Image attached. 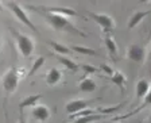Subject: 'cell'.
Instances as JSON below:
<instances>
[{"label": "cell", "mask_w": 151, "mask_h": 123, "mask_svg": "<svg viewBox=\"0 0 151 123\" xmlns=\"http://www.w3.org/2000/svg\"><path fill=\"white\" fill-rule=\"evenodd\" d=\"M42 15H43V18L47 20V23H49L54 30H57V31L73 33V34H78V35L84 37V34H82L66 16L58 15V14H51V12H42Z\"/></svg>", "instance_id": "6da1fadb"}, {"label": "cell", "mask_w": 151, "mask_h": 123, "mask_svg": "<svg viewBox=\"0 0 151 123\" xmlns=\"http://www.w3.org/2000/svg\"><path fill=\"white\" fill-rule=\"evenodd\" d=\"M14 37L16 39V45H18V49L19 51L22 53V56L24 57H28L30 54H32L34 51V41L28 35H24V34H19L18 31L14 30Z\"/></svg>", "instance_id": "7a4b0ae2"}, {"label": "cell", "mask_w": 151, "mask_h": 123, "mask_svg": "<svg viewBox=\"0 0 151 123\" xmlns=\"http://www.w3.org/2000/svg\"><path fill=\"white\" fill-rule=\"evenodd\" d=\"M1 85H3V89L7 93H14L16 91L19 85V73L15 68L9 69L6 75L3 76L1 79Z\"/></svg>", "instance_id": "3957f363"}, {"label": "cell", "mask_w": 151, "mask_h": 123, "mask_svg": "<svg viewBox=\"0 0 151 123\" xmlns=\"http://www.w3.org/2000/svg\"><path fill=\"white\" fill-rule=\"evenodd\" d=\"M7 6L11 8V11L14 12V15H15L16 18H18L19 20L23 23V25L27 26V27L30 28V30H32L34 33H38V28L34 26V23L30 20V18L27 16V14L24 12V9L19 6L18 3H15V1H8V3H7Z\"/></svg>", "instance_id": "277c9868"}, {"label": "cell", "mask_w": 151, "mask_h": 123, "mask_svg": "<svg viewBox=\"0 0 151 123\" xmlns=\"http://www.w3.org/2000/svg\"><path fill=\"white\" fill-rule=\"evenodd\" d=\"M89 16L93 19L94 22L97 23L101 28H103L104 33H111L115 27V22H113V18L107 14H96V12H89Z\"/></svg>", "instance_id": "5b68a950"}, {"label": "cell", "mask_w": 151, "mask_h": 123, "mask_svg": "<svg viewBox=\"0 0 151 123\" xmlns=\"http://www.w3.org/2000/svg\"><path fill=\"white\" fill-rule=\"evenodd\" d=\"M127 56H128V58L131 61H134V62L142 64L146 60V50L143 46H140V45H138V43H134L128 47Z\"/></svg>", "instance_id": "8992f818"}, {"label": "cell", "mask_w": 151, "mask_h": 123, "mask_svg": "<svg viewBox=\"0 0 151 123\" xmlns=\"http://www.w3.org/2000/svg\"><path fill=\"white\" fill-rule=\"evenodd\" d=\"M92 103V100H82V99H77V100H70L69 103L66 104V112L69 114V115H74V114L80 112V111L85 110V108L88 107L89 104Z\"/></svg>", "instance_id": "52a82bcc"}, {"label": "cell", "mask_w": 151, "mask_h": 123, "mask_svg": "<svg viewBox=\"0 0 151 123\" xmlns=\"http://www.w3.org/2000/svg\"><path fill=\"white\" fill-rule=\"evenodd\" d=\"M35 9H42L45 12H51V14H58V15H63V16H77L73 8L69 7H34Z\"/></svg>", "instance_id": "ba28073f"}, {"label": "cell", "mask_w": 151, "mask_h": 123, "mask_svg": "<svg viewBox=\"0 0 151 123\" xmlns=\"http://www.w3.org/2000/svg\"><path fill=\"white\" fill-rule=\"evenodd\" d=\"M151 84L150 81H148L147 79H142L139 80L138 82H136V87H135V96L136 99H142V98H145L146 95H147L148 89H150Z\"/></svg>", "instance_id": "9c48e42d"}, {"label": "cell", "mask_w": 151, "mask_h": 123, "mask_svg": "<svg viewBox=\"0 0 151 123\" xmlns=\"http://www.w3.org/2000/svg\"><path fill=\"white\" fill-rule=\"evenodd\" d=\"M32 116H34L35 119L41 120V122H45V120H47L50 118V110H49L46 106H43V104L35 106L34 110H32Z\"/></svg>", "instance_id": "30bf717a"}, {"label": "cell", "mask_w": 151, "mask_h": 123, "mask_svg": "<svg viewBox=\"0 0 151 123\" xmlns=\"http://www.w3.org/2000/svg\"><path fill=\"white\" fill-rule=\"evenodd\" d=\"M80 91L85 92V93H91V92H94L97 89V84L92 77H84V79L80 81L78 84Z\"/></svg>", "instance_id": "8fae6325"}, {"label": "cell", "mask_w": 151, "mask_h": 123, "mask_svg": "<svg viewBox=\"0 0 151 123\" xmlns=\"http://www.w3.org/2000/svg\"><path fill=\"white\" fill-rule=\"evenodd\" d=\"M148 14H150V11H136V12H134V15L129 18L127 27H128V28L136 27V26H138L139 23H140L142 20H143V19L148 15Z\"/></svg>", "instance_id": "7c38bea8"}, {"label": "cell", "mask_w": 151, "mask_h": 123, "mask_svg": "<svg viewBox=\"0 0 151 123\" xmlns=\"http://www.w3.org/2000/svg\"><path fill=\"white\" fill-rule=\"evenodd\" d=\"M61 79H62V73H61L58 69H55V68H51L46 75V84L47 85H55L61 81Z\"/></svg>", "instance_id": "4fadbf2b"}, {"label": "cell", "mask_w": 151, "mask_h": 123, "mask_svg": "<svg viewBox=\"0 0 151 123\" xmlns=\"http://www.w3.org/2000/svg\"><path fill=\"white\" fill-rule=\"evenodd\" d=\"M55 57H57V60L60 61V62L65 66L66 69L72 70V72H77V70H78V65H77V64H76L73 60L68 58L66 56H60V54H55Z\"/></svg>", "instance_id": "5bb4252c"}, {"label": "cell", "mask_w": 151, "mask_h": 123, "mask_svg": "<svg viewBox=\"0 0 151 123\" xmlns=\"http://www.w3.org/2000/svg\"><path fill=\"white\" fill-rule=\"evenodd\" d=\"M41 99V95H30L27 98H24L20 103H19V107L20 108H27V107H35L37 103Z\"/></svg>", "instance_id": "9a60e30c"}, {"label": "cell", "mask_w": 151, "mask_h": 123, "mask_svg": "<svg viewBox=\"0 0 151 123\" xmlns=\"http://www.w3.org/2000/svg\"><path fill=\"white\" fill-rule=\"evenodd\" d=\"M103 118H104V115H100V114H92V115H88V116L77 118V119L73 120V123H92L99 119H103Z\"/></svg>", "instance_id": "2e32d148"}, {"label": "cell", "mask_w": 151, "mask_h": 123, "mask_svg": "<svg viewBox=\"0 0 151 123\" xmlns=\"http://www.w3.org/2000/svg\"><path fill=\"white\" fill-rule=\"evenodd\" d=\"M104 42H105V47H107V50L109 51V54L115 56V54L117 53V45H116V42L113 41V38H111L109 35H107L105 39H104Z\"/></svg>", "instance_id": "e0dca14e"}, {"label": "cell", "mask_w": 151, "mask_h": 123, "mask_svg": "<svg viewBox=\"0 0 151 123\" xmlns=\"http://www.w3.org/2000/svg\"><path fill=\"white\" fill-rule=\"evenodd\" d=\"M49 45H50L51 47H53L54 50H55V53L57 54H69L70 53V49L69 47H66V46H63L62 43H58V42H54V41H50L49 42Z\"/></svg>", "instance_id": "ac0fdd59"}, {"label": "cell", "mask_w": 151, "mask_h": 123, "mask_svg": "<svg viewBox=\"0 0 151 123\" xmlns=\"http://www.w3.org/2000/svg\"><path fill=\"white\" fill-rule=\"evenodd\" d=\"M111 80H112L113 84H116L117 87H124V82H126V76L123 75L122 72H115L111 76Z\"/></svg>", "instance_id": "d6986e66"}, {"label": "cell", "mask_w": 151, "mask_h": 123, "mask_svg": "<svg viewBox=\"0 0 151 123\" xmlns=\"http://www.w3.org/2000/svg\"><path fill=\"white\" fill-rule=\"evenodd\" d=\"M45 57H38L37 60H35V62L32 64V66H31V69L28 70V73H27V76H32L35 72H38V69H41L42 66L45 65Z\"/></svg>", "instance_id": "ffe728a7"}, {"label": "cell", "mask_w": 151, "mask_h": 123, "mask_svg": "<svg viewBox=\"0 0 151 123\" xmlns=\"http://www.w3.org/2000/svg\"><path fill=\"white\" fill-rule=\"evenodd\" d=\"M148 106H151V87H150V89H148V92H147V95H146L145 98H143V104H142L140 107L138 108L136 111H134V112H131V114H128V115H126V116H123V118H127V116H131V115H134V114H136L138 111H140V110H143V108H146V107H148Z\"/></svg>", "instance_id": "44dd1931"}, {"label": "cell", "mask_w": 151, "mask_h": 123, "mask_svg": "<svg viewBox=\"0 0 151 123\" xmlns=\"http://www.w3.org/2000/svg\"><path fill=\"white\" fill-rule=\"evenodd\" d=\"M72 50L77 51L78 54H88V56H94L96 51L91 47H82V46H72Z\"/></svg>", "instance_id": "7402d4cb"}, {"label": "cell", "mask_w": 151, "mask_h": 123, "mask_svg": "<svg viewBox=\"0 0 151 123\" xmlns=\"http://www.w3.org/2000/svg\"><path fill=\"white\" fill-rule=\"evenodd\" d=\"M81 69L84 70L85 73H86V75H92V73H96L97 72V69H96V68H94V66H92V65H86V64H85V65H81Z\"/></svg>", "instance_id": "603a6c76"}, {"label": "cell", "mask_w": 151, "mask_h": 123, "mask_svg": "<svg viewBox=\"0 0 151 123\" xmlns=\"http://www.w3.org/2000/svg\"><path fill=\"white\" fill-rule=\"evenodd\" d=\"M100 68H101V70H103L104 73H107L108 76H112L113 73H115V70H113L112 68H111V66H108L107 64H101V65H100Z\"/></svg>", "instance_id": "cb8c5ba5"}, {"label": "cell", "mask_w": 151, "mask_h": 123, "mask_svg": "<svg viewBox=\"0 0 151 123\" xmlns=\"http://www.w3.org/2000/svg\"><path fill=\"white\" fill-rule=\"evenodd\" d=\"M19 123H26V120L24 119H20V120H19Z\"/></svg>", "instance_id": "d4e9b609"}, {"label": "cell", "mask_w": 151, "mask_h": 123, "mask_svg": "<svg viewBox=\"0 0 151 123\" xmlns=\"http://www.w3.org/2000/svg\"><path fill=\"white\" fill-rule=\"evenodd\" d=\"M148 123H151V114H150V116H148Z\"/></svg>", "instance_id": "484cf974"}, {"label": "cell", "mask_w": 151, "mask_h": 123, "mask_svg": "<svg viewBox=\"0 0 151 123\" xmlns=\"http://www.w3.org/2000/svg\"><path fill=\"white\" fill-rule=\"evenodd\" d=\"M1 8H3V7H1V4H0V11H1Z\"/></svg>", "instance_id": "4316f807"}, {"label": "cell", "mask_w": 151, "mask_h": 123, "mask_svg": "<svg viewBox=\"0 0 151 123\" xmlns=\"http://www.w3.org/2000/svg\"><path fill=\"white\" fill-rule=\"evenodd\" d=\"M150 54H151V47H150Z\"/></svg>", "instance_id": "83f0119b"}, {"label": "cell", "mask_w": 151, "mask_h": 123, "mask_svg": "<svg viewBox=\"0 0 151 123\" xmlns=\"http://www.w3.org/2000/svg\"><path fill=\"white\" fill-rule=\"evenodd\" d=\"M112 123H116V122H112Z\"/></svg>", "instance_id": "f1b7e54d"}]
</instances>
